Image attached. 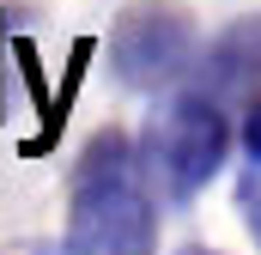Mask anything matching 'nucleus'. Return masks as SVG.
Masks as SVG:
<instances>
[{
  "mask_svg": "<svg viewBox=\"0 0 261 255\" xmlns=\"http://www.w3.org/2000/svg\"><path fill=\"white\" fill-rule=\"evenodd\" d=\"M182 255H219V249H182Z\"/></svg>",
  "mask_w": 261,
  "mask_h": 255,
  "instance_id": "obj_7",
  "label": "nucleus"
},
{
  "mask_svg": "<svg viewBox=\"0 0 261 255\" xmlns=\"http://www.w3.org/2000/svg\"><path fill=\"white\" fill-rule=\"evenodd\" d=\"M237 213H243V231L261 243V158H249L237 176Z\"/></svg>",
  "mask_w": 261,
  "mask_h": 255,
  "instance_id": "obj_5",
  "label": "nucleus"
},
{
  "mask_svg": "<svg viewBox=\"0 0 261 255\" xmlns=\"http://www.w3.org/2000/svg\"><path fill=\"white\" fill-rule=\"evenodd\" d=\"M189 61H195V24L176 6L140 0L110 31V67L128 91H164L189 73Z\"/></svg>",
  "mask_w": 261,
  "mask_h": 255,
  "instance_id": "obj_3",
  "label": "nucleus"
},
{
  "mask_svg": "<svg viewBox=\"0 0 261 255\" xmlns=\"http://www.w3.org/2000/svg\"><path fill=\"white\" fill-rule=\"evenodd\" d=\"M158 213L128 134H97L67 189V255H152Z\"/></svg>",
  "mask_w": 261,
  "mask_h": 255,
  "instance_id": "obj_1",
  "label": "nucleus"
},
{
  "mask_svg": "<svg viewBox=\"0 0 261 255\" xmlns=\"http://www.w3.org/2000/svg\"><path fill=\"white\" fill-rule=\"evenodd\" d=\"M255 85H261V18H237L200 55V91L206 97H243Z\"/></svg>",
  "mask_w": 261,
  "mask_h": 255,
  "instance_id": "obj_4",
  "label": "nucleus"
},
{
  "mask_svg": "<svg viewBox=\"0 0 261 255\" xmlns=\"http://www.w3.org/2000/svg\"><path fill=\"white\" fill-rule=\"evenodd\" d=\"M243 152L261 158V104H249V116H243Z\"/></svg>",
  "mask_w": 261,
  "mask_h": 255,
  "instance_id": "obj_6",
  "label": "nucleus"
},
{
  "mask_svg": "<svg viewBox=\"0 0 261 255\" xmlns=\"http://www.w3.org/2000/svg\"><path fill=\"white\" fill-rule=\"evenodd\" d=\"M225 146H231V128H225L219 97L189 91V97H176L158 122L146 128V152L140 158H146V176H158V189L170 200H195L219 176Z\"/></svg>",
  "mask_w": 261,
  "mask_h": 255,
  "instance_id": "obj_2",
  "label": "nucleus"
}]
</instances>
